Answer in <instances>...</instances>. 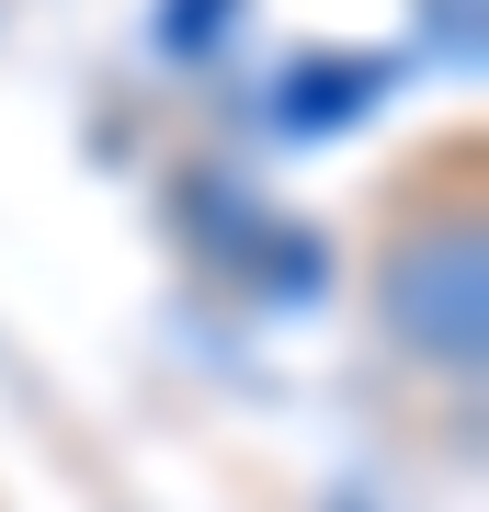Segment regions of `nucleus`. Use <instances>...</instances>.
I'll return each mask as SVG.
<instances>
[{
    "label": "nucleus",
    "instance_id": "nucleus-1",
    "mask_svg": "<svg viewBox=\"0 0 489 512\" xmlns=\"http://www.w3.org/2000/svg\"><path fill=\"white\" fill-rule=\"evenodd\" d=\"M376 308H387V330L410 353H433V365L467 376V353H478V239H467V217L444 239H387Z\"/></svg>",
    "mask_w": 489,
    "mask_h": 512
}]
</instances>
